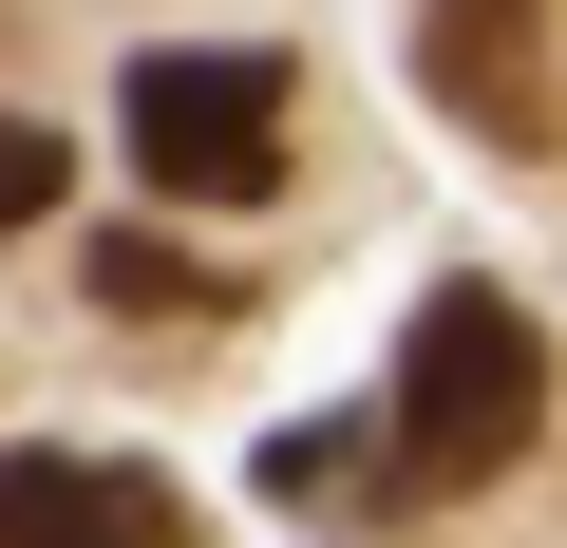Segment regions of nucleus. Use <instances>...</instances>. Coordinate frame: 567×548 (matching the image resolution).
<instances>
[{
    "mask_svg": "<svg viewBox=\"0 0 567 548\" xmlns=\"http://www.w3.org/2000/svg\"><path fill=\"white\" fill-rule=\"evenodd\" d=\"M58 170H76V152H58L39 114H0V227H39V208H58Z\"/></svg>",
    "mask_w": 567,
    "mask_h": 548,
    "instance_id": "39448f33",
    "label": "nucleus"
},
{
    "mask_svg": "<svg viewBox=\"0 0 567 548\" xmlns=\"http://www.w3.org/2000/svg\"><path fill=\"white\" fill-rule=\"evenodd\" d=\"M416 76H435V114L492 133V152H548V133H567V95H548V0H416Z\"/></svg>",
    "mask_w": 567,
    "mask_h": 548,
    "instance_id": "7ed1b4c3",
    "label": "nucleus"
},
{
    "mask_svg": "<svg viewBox=\"0 0 567 548\" xmlns=\"http://www.w3.org/2000/svg\"><path fill=\"white\" fill-rule=\"evenodd\" d=\"M95 303H189V265H171V246H133V227H114V246H95Z\"/></svg>",
    "mask_w": 567,
    "mask_h": 548,
    "instance_id": "423d86ee",
    "label": "nucleus"
},
{
    "mask_svg": "<svg viewBox=\"0 0 567 548\" xmlns=\"http://www.w3.org/2000/svg\"><path fill=\"white\" fill-rule=\"evenodd\" d=\"M0 548H208L171 473H114V454H0Z\"/></svg>",
    "mask_w": 567,
    "mask_h": 548,
    "instance_id": "20e7f679",
    "label": "nucleus"
},
{
    "mask_svg": "<svg viewBox=\"0 0 567 548\" xmlns=\"http://www.w3.org/2000/svg\"><path fill=\"white\" fill-rule=\"evenodd\" d=\"M114 133H133V170H152L171 208H246V189H284V58L171 39V58L114 76Z\"/></svg>",
    "mask_w": 567,
    "mask_h": 548,
    "instance_id": "f03ea898",
    "label": "nucleus"
},
{
    "mask_svg": "<svg viewBox=\"0 0 567 548\" xmlns=\"http://www.w3.org/2000/svg\"><path fill=\"white\" fill-rule=\"evenodd\" d=\"M548 435V341H529V303L511 285H435L416 303V341H398V492H492L511 454Z\"/></svg>",
    "mask_w": 567,
    "mask_h": 548,
    "instance_id": "f257e3e1",
    "label": "nucleus"
}]
</instances>
